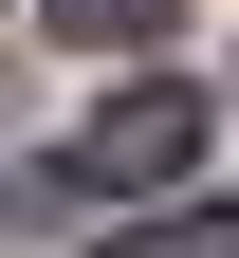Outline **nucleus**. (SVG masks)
I'll return each instance as SVG.
<instances>
[{
	"instance_id": "1",
	"label": "nucleus",
	"mask_w": 239,
	"mask_h": 258,
	"mask_svg": "<svg viewBox=\"0 0 239 258\" xmlns=\"http://www.w3.org/2000/svg\"><path fill=\"white\" fill-rule=\"evenodd\" d=\"M184 166H202V74H147L55 148V203H129V184H184Z\"/></svg>"
},
{
	"instance_id": "2",
	"label": "nucleus",
	"mask_w": 239,
	"mask_h": 258,
	"mask_svg": "<svg viewBox=\"0 0 239 258\" xmlns=\"http://www.w3.org/2000/svg\"><path fill=\"white\" fill-rule=\"evenodd\" d=\"M111 258H239V203H166V221H129Z\"/></svg>"
},
{
	"instance_id": "3",
	"label": "nucleus",
	"mask_w": 239,
	"mask_h": 258,
	"mask_svg": "<svg viewBox=\"0 0 239 258\" xmlns=\"http://www.w3.org/2000/svg\"><path fill=\"white\" fill-rule=\"evenodd\" d=\"M55 37H92V55L111 37H166V0H55Z\"/></svg>"
}]
</instances>
